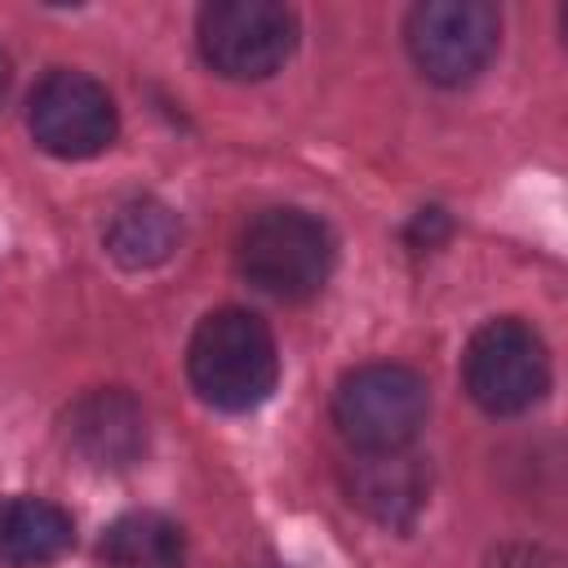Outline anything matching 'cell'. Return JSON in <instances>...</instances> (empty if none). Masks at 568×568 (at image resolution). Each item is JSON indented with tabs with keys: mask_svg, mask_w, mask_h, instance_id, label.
<instances>
[{
	"mask_svg": "<svg viewBox=\"0 0 568 568\" xmlns=\"http://www.w3.org/2000/svg\"><path fill=\"white\" fill-rule=\"evenodd\" d=\"M240 275L280 302H306L328 284L333 235L306 209H262L240 235Z\"/></svg>",
	"mask_w": 568,
	"mask_h": 568,
	"instance_id": "cell-2",
	"label": "cell"
},
{
	"mask_svg": "<svg viewBox=\"0 0 568 568\" xmlns=\"http://www.w3.org/2000/svg\"><path fill=\"white\" fill-rule=\"evenodd\" d=\"M186 373L204 404L226 413L257 408L280 377V355L266 320L244 306L209 311L191 333Z\"/></svg>",
	"mask_w": 568,
	"mask_h": 568,
	"instance_id": "cell-1",
	"label": "cell"
},
{
	"mask_svg": "<svg viewBox=\"0 0 568 568\" xmlns=\"http://www.w3.org/2000/svg\"><path fill=\"white\" fill-rule=\"evenodd\" d=\"M426 382L408 364H359L337 382L333 422L359 453H399L426 426Z\"/></svg>",
	"mask_w": 568,
	"mask_h": 568,
	"instance_id": "cell-3",
	"label": "cell"
},
{
	"mask_svg": "<svg viewBox=\"0 0 568 568\" xmlns=\"http://www.w3.org/2000/svg\"><path fill=\"white\" fill-rule=\"evenodd\" d=\"M173 248H178V217L160 200H129L106 222V253L129 271L160 266Z\"/></svg>",
	"mask_w": 568,
	"mask_h": 568,
	"instance_id": "cell-12",
	"label": "cell"
},
{
	"mask_svg": "<svg viewBox=\"0 0 568 568\" xmlns=\"http://www.w3.org/2000/svg\"><path fill=\"white\" fill-rule=\"evenodd\" d=\"M346 497L368 519L386 528H404L426 506V466L399 453H359L346 470Z\"/></svg>",
	"mask_w": 568,
	"mask_h": 568,
	"instance_id": "cell-9",
	"label": "cell"
},
{
	"mask_svg": "<svg viewBox=\"0 0 568 568\" xmlns=\"http://www.w3.org/2000/svg\"><path fill=\"white\" fill-rule=\"evenodd\" d=\"M75 541L71 515L44 497L0 501V564L4 568H49Z\"/></svg>",
	"mask_w": 568,
	"mask_h": 568,
	"instance_id": "cell-10",
	"label": "cell"
},
{
	"mask_svg": "<svg viewBox=\"0 0 568 568\" xmlns=\"http://www.w3.org/2000/svg\"><path fill=\"white\" fill-rule=\"evenodd\" d=\"M4 89H9V58L0 53V98H4Z\"/></svg>",
	"mask_w": 568,
	"mask_h": 568,
	"instance_id": "cell-14",
	"label": "cell"
},
{
	"mask_svg": "<svg viewBox=\"0 0 568 568\" xmlns=\"http://www.w3.org/2000/svg\"><path fill=\"white\" fill-rule=\"evenodd\" d=\"M102 564L106 568H182L186 541L169 515L129 510L102 532Z\"/></svg>",
	"mask_w": 568,
	"mask_h": 568,
	"instance_id": "cell-11",
	"label": "cell"
},
{
	"mask_svg": "<svg viewBox=\"0 0 568 568\" xmlns=\"http://www.w3.org/2000/svg\"><path fill=\"white\" fill-rule=\"evenodd\" d=\"M501 18L484 0H430L408 13L404 40L417 71L435 84H466L475 80L497 53Z\"/></svg>",
	"mask_w": 568,
	"mask_h": 568,
	"instance_id": "cell-6",
	"label": "cell"
},
{
	"mask_svg": "<svg viewBox=\"0 0 568 568\" xmlns=\"http://www.w3.org/2000/svg\"><path fill=\"white\" fill-rule=\"evenodd\" d=\"M488 568H555V559L541 546H501L493 550Z\"/></svg>",
	"mask_w": 568,
	"mask_h": 568,
	"instance_id": "cell-13",
	"label": "cell"
},
{
	"mask_svg": "<svg viewBox=\"0 0 568 568\" xmlns=\"http://www.w3.org/2000/svg\"><path fill=\"white\" fill-rule=\"evenodd\" d=\"M62 439L98 470H129L146 453V413L129 390L98 386L67 408Z\"/></svg>",
	"mask_w": 568,
	"mask_h": 568,
	"instance_id": "cell-8",
	"label": "cell"
},
{
	"mask_svg": "<svg viewBox=\"0 0 568 568\" xmlns=\"http://www.w3.org/2000/svg\"><path fill=\"white\" fill-rule=\"evenodd\" d=\"M462 382L466 395L493 413L510 417L532 408L550 386V359L541 337L524 320H488L470 333L462 355Z\"/></svg>",
	"mask_w": 568,
	"mask_h": 568,
	"instance_id": "cell-4",
	"label": "cell"
},
{
	"mask_svg": "<svg viewBox=\"0 0 568 568\" xmlns=\"http://www.w3.org/2000/svg\"><path fill=\"white\" fill-rule=\"evenodd\" d=\"M297 44V18L280 0H217L200 13V53L226 80L275 75Z\"/></svg>",
	"mask_w": 568,
	"mask_h": 568,
	"instance_id": "cell-5",
	"label": "cell"
},
{
	"mask_svg": "<svg viewBox=\"0 0 568 568\" xmlns=\"http://www.w3.org/2000/svg\"><path fill=\"white\" fill-rule=\"evenodd\" d=\"M31 138L58 160H89L115 138V102L84 71H49L31 89L27 106Z\"/></svg>",
	"mask_w": 568,
	"mask_h": 568,
	"instance_id": "cell-7",
	"label": "cell"
}]
</instances>
